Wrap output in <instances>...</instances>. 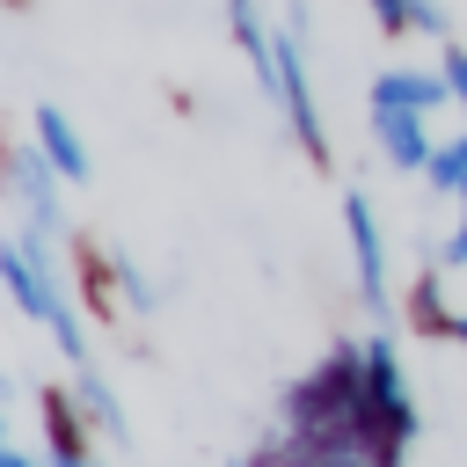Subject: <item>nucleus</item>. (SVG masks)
<instances>
[{
    "label": "nucleus",
    "instance_id": "nucleus-3",
    "mask_svg": "<svg viewBox=\"0 0 467 467\" xmlns=\"http://www.w3.org/2000/svg\"><path fill=\"white\" fill-rule=\"evenodd\" d=\"M365 379H372V416H379V438L409 452L416 438V387H409V365H401V343L394 336H365Z\"/></svg>",
    "mask_w": 467,
    "mask_h": 467
},
{
    "label": "nucleus",
    "instance_id": "nucleus-4",
    "mask_svg": "<svg viewBox=\"0 0 467 467\" xmlns=\"http://www.w3.org/2000/svg\"><path fill=\"white\" fill-rule=\"evenodd\" d=\"M58 168L44 161V146L36 139H22V146H7V197L29 212V226L36 234H66V219H58Z\"/></svg>",
    "mask_w": 467,
    "mask_h": 467
},
{
    "label": "nucleus",
    "instance_id": "nucleus-13",
    "mask_svg": "<svg viewBox=\"0 0 467 467\" xmlns=\"http://www.w3.org/2000/svg\"><path fill=\"white\" fill-rule=\"evenodd\" d=\"M409 336H460V314L445 306V277L423 270L409 285Z\"/></svg>",
    "mask_w": 467,
    "mask_h": 467
},
{
    "label": "nucleus",
    "instance_id": "nucleus-11",
    "mask_svg": "<svg viewBox=\"0 0 467 467\" xmlns=\"http://www.w3.org/2000/svg\"><path fill=\"white\" fill-rule=\"evenodd\" d=\"M365 7H372V29H379L387 44H409V36H438V44H452V22H445L438 0H365Z\"/></svg>",
    "mask_w": 467,
    "mask_h": 467
},
{
    "label": "nucleus",
    "instance_id": "nucleus-17",
    "mask_svg": "<svg viewBox=\"0 0 467 467\" xmlns=\"http://www.w3.org/2000/svg\"><path fill=\"white\" fill-rule=\"evenodd\" d=\"M438 263H445V270H467V212H460V226L445 234V248H438Z\"/></svg>",
    "mask_w": 467,
    "mask_h": 467
},
{
    "label": "nucleus",
    "instance_id": "nucleus-1",
    "mask_svg": "<svg viewBox=\"0 0 467 467\" xmlns=\"http://www.w3.org/2000/svg\"><path fill=\"white\" fill-rule=\"evenodd\" d=\"M285 438L292 445H350V438H379L372 416V379H365V343H328V358L314 372H299L285 387ZM387 445V438H379ZM401 452V445H394Z\"/></svg>",
    "mask_w": 467,
    "mask_h": 467
},
{
    "label": "nucleus",
    "instance_id": "nucleus-2",
    "mask_svg": "<svg viewBox=\"0 0 467 467\" xmlns=\"http://www.w3.org/2000/svg\"><path fill=\"white\" fill-rule=\"evenodd\" d=\"M306 0H292L277 15V109H285V131L292 146L314 161V168H336V146H328V117H321V95H314V73H306Z\"/></svg>",
    "mask_w": 467,
    "mask_h": 467
},
{
    "label": "nucleus",
    "instance_id": "nucleus-8",
    "mask_svg": "<svg viewBox=\"0 0 467 467\" xmlns=\"http://www.w3.org/2000/svg\"><path fill=\"white\" fill-rule=\"evenodd\" d=\"M36 416H44V445H51V467H95L88 452V409L73 401V387H44L36 394Z\"/></svg>",
    "mask_w": 467,
    "mask_h": 467
},
{
    "label": "nucleus",
    "instance_id": "nucleus-19",
    "mask_svg": "<svg viewBox=\"0 0 467 467\" xmlns=\"http://www.w3.org/2000/svg\"><path fill=\"white\" fill-rule=\"evenodd\" d=\"M7 7H29V0H7Z\"/></svg>",
    "mask_w": 467,
    "mask_h": 467
},
{
    "label": "nucleus",
    "instance_id": "nucleus-7",
    "mask_svg": "<svg viewBox=\"0 0 467 467\" xmlns=\"http://www.w3.org/2000/svg\"><path fill=\"white\" fill-rule=\"evenodd\" d=\"M372 146H379V161H387L394 175H423L431 153H438L423 109H372Z\"/></svg>",
    "mask_w": 467,
    "mask_h": 467
},
{
    "label": "nucleus",
    "instance_id": "nucleus-12",
    "mask_svg": "<svg viewBox=\"0 0 467 467\" xmlns=\"http://www.w3.org/2000/svg\"><path fill=\"white\" fill-rule=\"evenodd\" d=\"M73 270H80V299L95 321H117V299H124V277H117V255H102L88 234H73Z\"/></svg>",
    "mask_w": 467,
    "mask_h": 467
},
{
    "label": "nucleus",
    "instance_id": "nucleus-6",
    "mask_svg": "<svg viewBox=\"0 0 467 467\" xmlns=\"http://www.w3.org/2000/svg\"><path fill=\"white\" fill-rule=\"evenodd\" d=\"M365 109H423V117H438V109H452V80H445V66H379L372 88H365Z\"/></svg>",
    "mask_w": 467,
    "mask_h": 467
},
{
    "label": "nucleus",
    "instance_id": "nucleus-9",
    "mask_svg": "<svg viewBox=\"0 0 467 467\" xmlns=\"http://www.w3.org/2000/svg\"><path fill=\"white\" fill-rule=\"evenodd\" d=\"M29 139L44 146V161H51L66 182H95V153H88L80 124H73L58 102H36V109H29Z\"/></svg>",
    "mask_w": 467,
    "mask_h": 467
},
{
    "label": "nucleus",
    "instance_id": "nucleus-15",
    "mask_svg": "<svg viewBox=\"0 0 467 467\" xmlns=\"http://www.w3.org/2000/svg\"><path fill=\"white\" fill-rule=\"evenodd\" d=\"M423 182H431L438 197H460V212H467V131H460V139H445V146L431 153Z\"/></svg>",
    "mask_w": 467,
    "mask_h": 467
},
{
    "label": "nucleus",
    "instance_id": "nucleus-14",
    "mask_svg": "<svg viewBox=\"0 0 467 467\" xmlns=\"http://www.w3.org/2000/svg\"><path fill=\"white\" fill-rule=\"evenodd\" d=\"M73 401L88 409V423H95L102 438H117V445L131 438V423H124V409H117V387H109L95 365H80V372H73Z\"/></svg>",
    "mask_w": 467,
    "mask_h": 467
},
{
    "label": "nucleus",
    "instance_id": "nucleus-18",
    "mask_svg": "<svg viewBox=\"0 0 467 467\" xmlns=\"http://www.w3.org/2000/svg\"><path fill=\"white\" fill-rule=\"evenodd\" d=\"M0 467H36V460L29 452H0Z\"/></svg>",
    "mask_w": 467,
    "mask_h": 467
},
{
    "label": "nucleus",
    "instance_id": "nucleus-10",
    "mask_svg": "<svg viewBox=\"0 0 467 467\" xmlns=\"http://www.w3.org/2000/svg\"><path fill=\"white\" fill-rule=\"evenodd\" d=\"M226 29H234V51L248 58V73L263 80V95H277V29L263 22L255 0H226Z\"/></svg>",
    "mask_w": 467,
    "mask_h": 467
},
{
    "label": "nucleus",
    "instance_id": "nucleus-16",
    "mask_svg": "<svg viewBox=\"0 0 467 467\" xmlns=\"http://www.w3.org/2000/svg\"><path fill=\"white\" fill-rule=\"evenodd\" d=\"M438 66H445V80H452V109L467 117V44H460V36L438 44Z\"/></svg>",
    "mask_w": 467,
    "mask_h": 467
},
{
    "label": "nucleus",
    "instance_id": "nucleus-5",
    "mask_svg": "<svg viewBox=\"0 0 467 467\" xmlns=\"http://www.w3.org/2000/svg\"><path fill=\"white\" fill-rule=\"evenodd\" d=\"M343 234H350V263H358V299L372 314H387V241H379V204L365 190H343Z\"/></svg>",
    "mask_w": 467,
    "mask_h": 467
}]
</instances>
